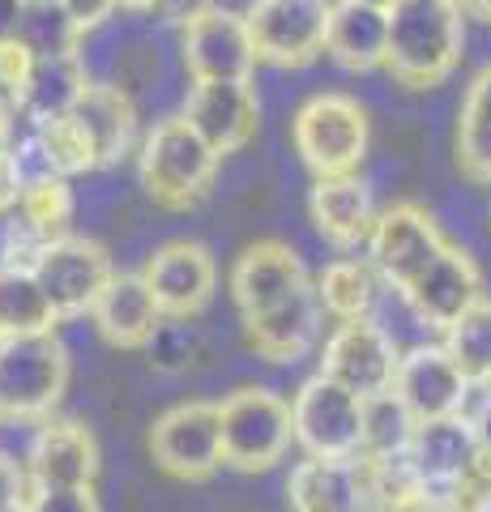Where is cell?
<instances>
[{"instance_id": "17", "label": "cell", "mask_w": 491, "mask_h": 512, "mask_svg": "<svg viewBox=\"0 0 491 512\" xmlns=\"http://www.w3.org/2000/svg\"><path fill=\"white\" fill-rule=\"evenodd\" d=\"M402 299L410 303V312H415L427 329L445 333L474 299H483L479 265L470 261V252L445 244L436 252V261L402 291Z\"/></svg>"}, {"instance_id": "44", "label": "cell", "mask_w": 491, "mask_h": 512, "mask_svg": "<svg viewBox=\"0 0 491 512\" xmlns=\"http://www.w3.org/2000/svg\"><path fill=\"white\" fill-rule=\"evenodd\" d=\"M154 0H120V9H150Z\"/></svg>"}, {"instance_id": "40", "label": "cell", "mask_w": 491, "mask_h": 512, "mask_svg": "<svg viewBox=\"0 0 491 512\" xmlns=\"http://www.w3.org/2000/svg\"><path fill=\"white\" fill-rule=\"evenodd\" d=\"M13 265H26V244L18 239V231H13L9 214H0V274Z\"/></svg>"}, {"instance_id": "24", "label": "cell", "mask_w": 491, "mask_h": 512, "mask_svg": "<svg viewBox=\"0 0 491 512\" xmlns=\"http://www.w3.org/2000/svg\"><path fill=\"white\" fill-rule=\"evenodd\" d=\"M312 222L338 248H355L376 222L372 192L359 175H321L312 188Z\"/></svg>"}, {"instance_id": "28", "label": "cell", "mask_w": 491, "mask_h": 512, "mask_svg": "<svg viewBox=\"0 0 491 512\" xmlns=\"http://www.w3.org/2000/svg\"><path fill=\"white\" fill-rule=\"evenodd\" d=\"M312 286L321 299V312H334L338 320H363L372 316V303L380 295V274L372 269V261L342 256V261H329Z\"/></svg>"}, {"instance_id": "20", "label": "cell", "mask_w": 491, "mask_h": 512, "mask_svg": "<svg viewBox=\"0 0 491 512\" xmlns=\"http://www.w3.org/2000/svg\"><path fill=\"white\" fill-rule=\"evenodd\" d=\"M312 278L299 252L291 244H278V239H265V244H252L231 269V295L240 303L244 316H257L274 303L291 299L295 291H304Z\"/></svg>"}, {"instance_id": "25", "label": "cell", "mask_w": 491, "mask_h": 512, "mask_svg": "<svg viewBox=\"0 0 491 512\" xmlns=\"http://www.w3.org/2000/svg\"><path fill=\"white\" fill-rule=\"evenodd\" d=\"M73 120L82 124V133L90 137L99 167H112V163H120V158L133 150L137 111H133L129 94H124L120 86L90 82L86 94H82V99H77V107H73Z\"/></svg>"}, {"instance_id": "47", "label": "cell", "mask_w": 491, "mask_h": 512, "mask_svg": "<svg viewBox=\"0 0 491 512\" xmlns=\"http://www.w3.org/2000/svg\"><path fill=\"white\" fill-rule=\"evenodd\" d=\"M22 5H39V0H22Z\"/></svg>"}, {"instance_id": "14", "label": "cell", "mask_w": 491, "mask_h": 512, "mask_svg": "<svg viewBox=\"0 0 491 512\" xmlns=\"http://www.w3.org/2000/svg\"><path fill=\"white\" fill-rule=\"evenodd\" d=\"M150 453L176 478H210L223 466V436H218V406L184 402L167 410L150 431Z\"/></svg>"}, {"instance_id": "41", "label": "cell", "mask_w": 491, "mask_h": 512, "mask_svg": "<svg viewBox=\"0 0 491 512\" xmlns=\"http://www.w3.org/2000/svg\"><path fill=\"white\" fill-rule=\"evenodd\" d=\"M22 0H0V43H13L18 35V22H22Z\"/></svg>"}, {"instance_id": "22", "label": "cell", "mask_w": 491, "mask_h": 512, "mask_svg": "<svg viewBox=\"0 0 491 512\" xmlns=\"http://www.w3.org/2000/svg\"><path fill=\"white\" fill-rule=\"evenodd\" d=\"M94 325L112 346H124V350H137L150 342V333L158 329V303L150 295V286L141 274H112V282L103 286V295L94 299Z\"/></svg>"}, {"instance_id": "23", "label": "cell", "mask_w": 491, "mask_h": 512, "mask_svg": "<svg viewBox=\"0 0 491 512\" xmlns=\"http://www.w3.org/2000/svg\"><path fill=\"white\" fill-rule=\"evenodd\" d=\"M385 39H389V9H372L359 0H334L325 22V52L342 69H380L385 64Z\"/></svg>"}, {"instance_id": "30", "label": "cell", "mask_w": 491, "mask_h": 512, "mask_svg": "<svg viewBox=\"0 0 491 512\" xmlns=\"http://www.w3.org/2000/svg\"><path fill=\"white\" fill-rule=\"evenodd\" d=\"M457 163L474 184H491V64L470 82L457 116Z\"/></svg>"}, {"instance_id": "10", "label": "cell", "mask_w": 491, "mask_h": 512, "mask_svg": "<svg viewBox=\"0 0 491 512\" xmlns=\"http://www.w3.org/2000/svg\"><path fill=\"white\" fill-rule=\"evenodd\" d=\"M393 367H398V346L385 329L372 325V316L342 320L321 350V376L342 384L346 393L363 397V402L376 393H389Z\"/></svg>"}, {"instance_id": "31", "label": "cell", "mask_w": 491, "mask_h": 512, "mask_svg": "<svg viewBox=\"0 0 491 512\" xmlns=\"http://www.w3.org/2000/svg\"><path fill=\"white\" fill-rule=\"evenodd\" d=\"M13 43H18L30 60H52V56L82 52L86 35L73 26V18L56 5V0H39V5L22 9V22H18V35H13Z\"/></svg>"}, {"instance_id": "26", "label": "cell", "mask_w": 491, "mask_h": 512, "mask_svg": "<svg viewBox=\"0 0 491 512\" xmlns=\"http://www.w3.org/2000/svg\"><path fill=\"white\" fill-rule=\"evenodd\" d=\"M86 86H90V73H86V56L82 52L52 56V60H30L18 116L26 124L69 116V111L77 107V99L86 94Z\"/></svg>"}, {"instance_id": "11", "label": "cell", "mask_w": 491, "mask_h": 512, "mask_svg": "<svg viewBox=\"0 0 491 512\" xmlns=\"http://www.w3.org/2000/svg\"><path fill=\"white\" fill-rule=\"evenodd\" d=\"M184 69L193 82H252L257 47H252L244 13L214 5L184 26Z\"/></svg>"}, {"instance_id": "7", "label": "cell", "mask_w": 491, "mask_h": 512, "mask_svg": "<svg viewBox=\"0 0 491 512\" xmlns=\"http://www.w3.org/2000/svg\"><path fill=\"white\" fill-rule=\"evenodd\" d=\"M363 431V397L346 393L342 384L312 376L291 402V440L308 457L321 461H351L359 457Z\"/></svg>"}, {"instance_id": "4", "label": "cell", "mask_w": 491, "mask_h": 512, "mask_svg": "<svg viewBox=\"0 0 491 512\" xmlns=\"http://www.w3.org/2000/svg\"><path fill=\"white\" fill-rule=\"evenodd\" d=\"M223 461L235 470H269L287 457L291 440V402L274 389H235L218 406Z\"/></svg>"}, {"instance_id": "16", "label": "cell", "mask_w": 491, "mask_h": 512, "mask_svg": "<svg viewBox=\"0 0 491 512\" xmlns=\"http://www.w3.org/2000/svg\"><path fill=\"white\" fill-rule=\"evenodd\" d=\"M141 278H146L158 312L188 320V316H197L205 303H210L214 286H218V269H214V256L205 252L201 244L180 239V244L158 248L146 261V269H141Z\"/></svg>"}, {"instance_id": "48", "label": "cell", "mask_w": 491, "mask_h": 512, "mask_svg": "<svg viewBox=\"0 0 491 512\" xmlns=\"http://www.w3.org/2000/svg\"><path fill=\"white\" fill-rule=\"evenodd\" d=\"M0 423H5V410H0Z\"/></svg>"}, {"instance_id": "39", "label": "cell", "mask_w": 491, "mask_h": 512, "mask_svg": "<svg viewBox=\"0 0 491 512\" xmlns=\"http://www.w3.org/2000/svg\"><path fill=\"white\" fill-rule=\"evenodd\" d=\"M218 5V0H154L150 9H158L167 22H176V26H188L193 18H201V13H210Z\"/></svg>"}, {"instance_id": "42", "label": "cell", "mask_w": 491, "mask_h": 512, "mask_svg": "<svg viewBox=\"0 0 491 512\" xmlns=\"http://www.w3.org/2000/svg\"><path fill=\"white\" fill-rule=\"evenodd\" d=\"M466 18H479V22H491V0H453Z\"/></svg>"}, {"instance_id": "43", "label": "cell", "mask_w": 491, "mask_h": 512, "mask_svg": "<svg viewBox=\"0 0 491 512\" xmlns=\"http://www.w3.org/2000/svg\"><path fill=\"white\" fill-rule=\"evenodd\" d=\"M376 512H432L423 500H402V504H389V508H376Z\"/></svg>"}, {"instance_id": "37", "label": "cell", "mask_w": 491, "mask_h": 512, "mask_svg": "<svg viewBox=\"0 0 491 512\" xmlns=\"http://www.w3.org/2000/svg\"><path fill=\"white\" fill-rule=\"evenodd\" d=\"M26 491H30V483H26L22 461H13V457L0 453V512L18 508L26 500Z\"/></svg>"}, {"instance_id": "46", "label": "cell", "mask_w": 491, "mask_h": 512, "mask_svg": "<svg viewBox=\"0 0 491 512\" xmlns=\"http://www.w3.org/2000/svg\"><path fill=\"white\" fill-rule=\"evenodd\" d=\"M9 512H26V504H18V508H9Z\"/></svg>"}, {"instance_id": "2", "label": "cell", "mask_w": 491, "mask_h": 512, "mask_svg": "<svg viewBox=\"0 0 491 512\" xmlns=\"http://www.w3.org/2000/svg\"><path fill=\"white\" fill-rule=\"evenodd\" d=\"M69 384V350L56 329L0 338V410L9 419H43Z\"/></svg>"}, {"instance_id": "36", "label": "cell", "mask_w": 491, "mask_h": 512, "mask_svg": "<svg viewBox=\"0 0 491 512\" xmlns=\"http://www.w3.org/2000/svg\"><path fill=\"white\" fill-rule=\"evenodd\" d=\"M60 9L73 18V26L82 30V35H90V30H99L107 18H116L120 0H56Z\"/></svg>"}, {"instance_id": "32", "label": "cell", "mask_w": 491, "mask_h": 512, "mask_svg": "<svg viewBox=\"0 0 491 512\" xmlns=\"http://www.w3.org/2000/svg\"><path fill=\"white\" fill-rule=\"evenodd\" d=\"M445 350L470 384H491V299H474L445 329Z\"/></svg>"}, {"instance_id": "21", "label": "cell", "mask_w": 491, "mask_h": 512, "mask_svg": "<svg viewBox=\"0 0 491 512\" xmlns=\"http://www.w3.org/2000/svg\"><path fill=\"white\" fill-rule=\"evenodd\" d=\"M244 325H248V342L261 359L295 363L312 346L316 329H321V299H316V286L308 282L304 291H295L291 299H282L257 316H244Z\"/></svg>"}, {"instance_id": "13", "label": "cell", "mask_w": 491, "mask_h": 512, "mask_svg": "<svg viewBox=\"0 0 491 512\" xmlns=\"http://www.w3.org/2000/svg\"><path fill=\"white\" fill-rule=\"evenodd\" d=\"M479 453V431L466 414H449V419H432V423H415V436L402 457L406 474L415 478L419 500L445 495L470 474V461Z\"/></svg>"}, {"instance_id": "29", "label": "cell", "mask_w": 491, "mask_h": 512, "mask_svg": "<svg viewBox=\"0 0 491 512\" xmlns=\"http://www.w3.org/2000/svg\"><path fill=\"white\" fill-rule=\"evenodd\" d=\"M415 436V419L393 393H376L363 402V431H359V457L372 466H398Z\"/></svg>"}, {"instance_id": "33", "label": "cell", "mask_w": 491, "mask_h": 512, "mask_svg": "<svg viewBox=\"0 0 491 512\" xmlns=\"http://www.w3.org/2000/svg\"><path fill=\"white\" fill-rule=\"evenodd\" d=\"M52 325H56V312L39 291L35 274L26 265L5 269L0 274V338H9V333H39Z\"/></svg>"}, {"instance_id": "6", "label": "cell", "mask_w": 491, "mask_h": 512, "mask_svg": "<svg viewBox=\"0 0 491 512\" xmlns=\"http://www.w3.org/2000/svg\"><path fill=\"white\" fill-rule=\"evenodd\" d=\"M26 269L35 274L39 291L52 303L56 320L60 316H86L94 308V299L103 295V286L112 282V256H107L94 239H77V235H65V239H52L30 252Z\"/></svg>"}, {"instance_id": "15", "label": "cell", "mask_w": 491, "mask_h": 512, "mask_svg": "<svg viewBox=\"0 0 491 512\" xmlns=\"http://www.w3.org/2000/svg\"><path fill=\"white\" fill-rule=\"evenodd\" d=\"M184 120L218 158L244 150L261 120V103L252 82H193L184 103Z\"/></svg>"}, {"instance_id": "3", "label": "cell", "mask_w": 491, "mask_h": 512, "mask_svg": "<svg viewBox=\"0 0 491 512\" xmlns=\"http://www.w3.org/2000/svg\"><path fill=\"white\" fill-rule=\"evenodd\" d=\"M214 175H218V154L193 133V124L184 116L163 120L141 146V184L167 210L197 205L210 192Z\"/></svg>"}, {"instance_id": "1", "label": "cell", "mask_w": 491, "mask_h": 512, "mask_svg": "<svg viewBox=\"0 0 491 512\" xmlns=\"http://www.w3.org/2000/svg\"><path fill=\"white\" fill-rule=\"evenodd\" d=\"M462 18L453 0H398L389 9L385 69L410 90H432L462 60Z\"/></svg>"}, {"instance_id": "8", "label": "cell", "mask_w": 491, "mask_h": 512, "mask_svg": "<svg viewBox=\"0 0 491 512\" xmlns=\"http://www.w3.org/2000/svg\"><path fill=\"white\" fill-rule=\"evenodd\" d=\"M334 0H252L244 22L257 60L299 69L325 52V22Z\"/></svg>"}, {"instance_id": "9", "label": "cell", "mask_w": 491, "mask_h": 512, "mask_svg": "<svg viewBox=\"0 0 491 512\" xmlns=\"http://www.w3.org/2000/svg\"><path fill=\"white\" fill-rule=\"evenodd\" d=\"M363 244H368V261L380 274V282L406 291V286L436 261V252L445 248L449 239L440 235V227L419 205H389V210L376 214Z\"/></svg>"}, {"instance_id": "35", "label": "cell", "mask_w": 491, "mask_h": 512, "mask_svg": "<svg viewBox=\"0 0 491 512\" xmlns=\"http://www.w3.org/2000/svg\"><path fill=\"white\" fill-rule=\"evenodd\" d=\"M26 69H30V56L22 52V47L18 43H0V107L18 111L22 86H26Z\"/></svg>"}, {"instance_id": "19", "label": "cell", "mask_w": 491, "mask_h": 512, "mask_svg": "<svg viewBox=\"0 0 491 512\" xmlns=\"http://www.w3.org/2000/svg\"><path fill=\"white\" fill-rule=\"evenodd\" d=\"M22 470L30 487H90L99 474V444L82 423H39Z\"/></svg>"}, {"instance_id": "45", "label": "cell", "mask_w": 491, "mask_h": 512, "mask_svg": "<svg viewBox=\"0 0 491 512\" xmlns=\"http://www.w3.org/2000/svg\"><path fill=\"white\" fill-rule=\"evenodd\" d=\"M359 5H372V9H393L398 0H359Z\"/></svg>"}, {"instance_id": "34", "label": "cell", "mask_w": 491, "mask_h": 512, "mask_svg": "<svg viewBox=\"0 0 491 512\" xmlns=\"http://www.w3.org/2000/svg\"><path fill=\"white\" fill-rule=\"evenodd\" d=\"M22 504L26 512H99L90 487H30Z\"/></svg>"}, {"instance_id": "12", "label": "cell", "mask_w": 491, "mask_h": 512, "mask_svg": "<svg viewBox=\"0 0 491 512\" xmlns=\"http://www.w3.org/2000/svg\"><path fill=\"white\" fill-rule=\"evenodd\" d=\"M389 393L406 406V414L415 423H432V419H449V414L466 410L470 380L457 372V363L449 359L445 346H415L406 355H398Z\"/></svg>"}, {"instance_id": "27", "label": "cell", "mask_w": 491, "mask_h": 512, "mask_svg": "<svg viewBox=\"0 0 491 512\" xmlns=\"http://www.w3.org/2000/svg\"><path fill=\"white\" fill-rule=\"evenodd\" d=\"M73 210H77L73 188H69V180H60V175H39V180L22 184V197L9 210V222H13V231H18V239L26 244V261H30L35 248L69 235Z\"/></svg>"}, {"instance_id": "18", "label": "cell", "mask_w": 491, "mask_h": 512, "mask_svg": "<svg viewBox=\"0 0 491 512\" xmlns=\"http://www.w3.org/2000/svg\"><path fill=\"white\" fill-rule=\"evenodd\" d=\"M287 500L291 512H372V470L363 457H308L287 478Z\"/></svg>"}, {"instance_id": "38", "label": "cell", "mask_w": 491, "mask_h": 512, "mask_svg": "<svg viewBox=\"0 0 491 512\" xmlns=\"http://www.w3.org/2000/svg\"><path fill=\"white\" fill-rule=\"evenodd\" d=\"M22 184H26V175L18 167V158H13L9 146H0V214H9L13 205H18Z\"/></svg>"}, {"instance_id": "5", "label": "cell", "mask_w": 491, "mask_h": 512, "mask_svg": "<svg viewBox=\"0 0 491 512\" xmlns=\"http://www.w3.org/2000/svg\"><path fill=\"white\" fill-rule=\"evenodd\" d=\"M299 158L321 175H355L368 154V111L346 94H316L295 111L291 124Z\"/></svg>"}]
</instances>
